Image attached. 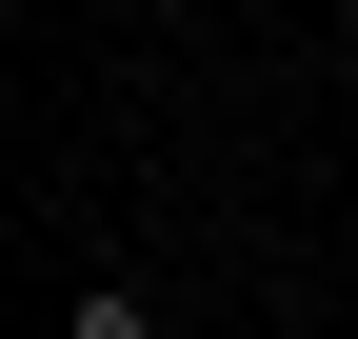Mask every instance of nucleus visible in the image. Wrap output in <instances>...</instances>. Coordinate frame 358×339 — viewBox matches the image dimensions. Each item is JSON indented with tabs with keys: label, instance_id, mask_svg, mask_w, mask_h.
I'll return each mask as SVG.
<instances>
[{
	"label": "nucleus",
	"instance_id": "1",
	"mask_svg": "<svg viewBox=\"0 0 358 339\" xmlns=\"http://www.w3.org/2000/svg\"><path fill=\"white\" fill-rule=\"evenodd\" d=\"M60 339H159V300H140V279H80V300H60Z\"/></svg>",
	"mask_w": 358,
	"mask_h": 339
}]
</instances>
